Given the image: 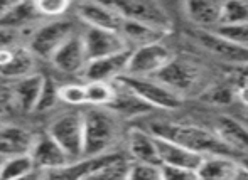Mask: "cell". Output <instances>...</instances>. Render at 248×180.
I'll return each mask as SVG.
<instances>
[{
	"label": "cell",
	"instance_id": "cell-1",
	"mask_svg": "<svg viewBox=\"0 0 248 180\" xmlns=\"http://www.w3.org/2000/svg\"><path fill=\"white\" fill-rule=\"evenodd\" d=\"M149 131L157 138L174 141L187 150L202 157L209 155H226L235 158V152L228 148L219 137L211 130H206L191 123H174V121H152Z\"/></svg>",
	"mask_w": 248,
	"mask_h": 180
},
{
	"label": "cell",
	"instance_id": "cell-2",
	"mask_svg": "<svg viewBox=\"0 0 248 180\" xmlns=\"http://www.w3.org/2000/svg\"><path fill=\"white\" fill-rule=\"evenodd\" d=\"M85 121V158L111 153V147L120 137V121L108 108H92L83 111Z\"/></svg>",
	"mask_w": 248,
	"mask_h": 180
},
{
	"label": "cell",
	"instance_id": "cell-3",
	"mask_svg": "<svg viewBox=\"0 0 248 180\" xmlns=\"http://www.w3.org/2000/svg\"><path fill=\"white\" fill-rule=\"evenodd\" d=\"M124 86H127L134 95H137L145 105L150 108L166 110V111H174L179 110L184 103L183 95L176 93L160 83L157 78H134V76H122L118 79Z\"/></svg>",
	"mask_w": 248,
	"mask_h": 180
},
{
	"label": "cell",
	"instance_id": "cell-4",
	"mask_svg": "<svg viewBox=\"0 0 248 180\" xmlns=\"http://www.w3.org/2000/svg\"><path fill=\"white\" fill-rule=\"evenodd\" d=\"M47 133L59 143L71 162L85 158V121L83 113H66L51 123Z\"/></svg>",
	"mask_w": 248,
	"mask_h": 180
},
{
	"label": "cell",
	"instance_id": "cell-5",
	"mask_svg": "<svg viewBox=\"0 0 248 180\" xmlns=\"http://www.w3.org/2000/svg\"><path fill=\"white\" fill-rule=\"evenodd\" d=\"M76 34L75 27L69 20L66 19H56L43 24L39 29H36L31 36L29 51L34 56L41 59L51 61L54 54L71 39Z\"/></svg>",
	"mask_w": 248,
	"mask_h": 180
},
{
	"label": "cell",
	"instance_id": "cell-6",
	"mask_svg": "<svg viewBox=\"0 0 248 180\" xmlns=\"http://www.w3.org/2000/svg\"><path fill=\"white\" fill-rule=\"evenodd\" d=\"M111 3L125 20L144 24V26L154 27V29L162 30L166 34L172 29V19H170L166 7L159 2H154V0H124V2Z\"/></svg>",
	"mask_w": 248,
	"mask_h": 180
},
{
	"label": "cell",
	"instance_id": "cell-7",
	"mask_svg": "<svg viewBox=\"0 0 248 180\" xmlns=\"http://www.w3.org/2000/svg\"><path fill=\"white\" fill-rule=\"evenodd\" d=\"M174 61V54L162 42L132 49V57L125 76L134 78H155L166 66Z\"/></svg>",
	"mask_w": 248,
	"mask_h": 180
},
{
	"label": "cell",
	"instance_id": "cell-8",
	"mask_svg": "<svg viewBox=\"0 0 248 180\" xmlns=\"http://www.w3.org/2000/svg\"><path fill=\"white\" fill-rule=\"evenodd\" d=\"M83 41H85L88 62L101 59V57L115 56V54L125 53V51L130 49L125 37L120 32H115V30L86 27V30L83 32Z\"/></svg>",
	"mask_w": 248,
	"mask_h": 180
},
{
	"label": "cell",
	"instance_id": "cell-9",
	"mask_svg": "<svg viewBox=\"0 0 248 180\" xmlns=\"http://www.w3.org/2000/svg\"><path fill=\"white\" fill-rule=\"evenodd\" d=\"M76 15L92 29L115 30V32H120L125 22L113 3L81 2L76 5Z\"/></svg>",
	"mask_w": 248,
	"mask_h": 180
},
{
	"label": "cell",
	"instance_id": "cell-10",
	"mask_svg": "<svg viewBox=\"0 0 248 180\" xmlns=\"http://www.w3.org/2000/svg\"><path fill=\"white\" fill-rule=\"evenodd\" d=\"M198 42L204 47L206 51L216 56L218 59L230 62V64H236L240 68L248 64V49L242 47L238 44H233L232 41L221 37L215 30H201L196 34Z\"/></svg>",
	"mask_w": 248,
	"mask_h": 180
},
{
	"label": "cell",
	"instance_id": "cell-11",
	"mask_svg": "<svg viewBox=\"0 0 248 180\" xmlns=\"http://www.w3.org/2000/svg\"><path fill=\"white\" fill-rule=\"evenodd\" d=\"M31 158L37 168H43L46 172H58L73 164L71 158L49 133L39 135L36 138V143L31 150Z\"/></svg>",
	"mask_w": 248,
	"mask_h": 180
},
{
	"label": "cell",
	"instance_id": "cell-12",
	"mask_svg": "<svg viewBox=\"0 0 248 180\" xmlns=\"http://www.w3.org/2000/svg\"><path fill=\"white\" fill-rule=\"evenodd\" d=\"M130 57H132V49H128V51H125V53L115 54V56H108V57H101V59L90 61L85 69V72H83V76H85L86 83L118 81L122 76L127 74Z\"/></svg>",
	"mask_w": 248,
	"mask_h": 180
},
{
	"label": "cell",
	"instance_id": "cell-13",
	"mask_svg": "<svg viewBox=\"0 0 248 180\" xmlns=\"http://www.w3.org/2000/svg\"><path fill=\"white\" fill-rule=\"evenodd\" d=\"M199 76H201V72H199V69L194 64L174 59L155 78L166 86H169L170 89H174L176 93L184 96L187 91H191L196 86V83L199 81Z\"/></svg>",
	"mask_w": 248,
	"mask_h": 180
},
{
	"label": "cell",
	"instance_id": "cell-14",
	"mask_svg": "<svg viewBox=\"0 0 248 180\" xmlns=\"http://www.w3.org/2000/svg\"><path fill=\"white\" fill-rule=\"evenodd\" d=\"M52 66L66 74H76V72H85L88 66V56H86L85 41L83 34L76 32L51 59Z\"/></svg>",
	"mask_w": 248,
	"mask_h": 180
},
{
	"label": "cell",
	"instance_id": "cell-15",
	"mask_svg": "<svg viewBox=\"0 0 248 180\" xmlns=\"http://www.w3.org/2000/svg\"><path fill=\"white\" fill-rule=\"evenodd\" d=\"M36 135L29 130L16 125H7L0 128V157H20V155H31Z\"/></svg>",
	"mask_w": 248,
	"mask_h": 180
},
{
	"label": "cell",
	"instance_id": "cell-16",
	"mask_svg": "<svg viewBox=\"0 0 248 180\" xmlns=\"http://www.w3.org/2000/svg\"><path fill=\"white\" fill-rule=\"evenodd\" d=\"M46 76L43 74H31L19 81H14V101L16 108L24 113L37 111L41 96L44 91Z\"/></svg>",
	"mask_w": 248,
	"mask_h": 180
},
{
	"label": "cell",
	"instance_id": "cell-17",
	"mask_svg": "<svg viewBox=\"0 0 248 180\" xmlns=\"http://www.w3.org/2000/svg\"><path fill=\"white\" fill-rule=\"evenodd\" d=\"M128 153L137 164H150V165H162L159 157V147L157 138L150 131L142 128H132L127 137Z\"/></svg>",
	"mask_w": 248,
	"mask_h": 180
},
{
	"label": "cell",
	"instance_id": "cell-18",
	"mask_svg": "<svg viewBox=\"0 0 248 180\" xmlns=\"http://www.w3.org/2000/svg\"><path fill=\"white\" fill-rule=\"evenodd\" d=\"M215 133L236 155H248V126L240 120L228 115L218 116Z\"/></svg>",
	"mask_w": 248,
	"mask_h": 180
},
{
	"label": "cell",
	"instance_id": "cell-19",
	"mask_svg": "<svg viewBox=\"0 0 248 180\" xmlns=\"http://www.w3.org/2000/svg\"><path fill=\"white\" fill-rule=\"evenodd\" d=\"M157 147H159L160 164L166 165V167H179V168L198 170L201 162L204 160L202 155L194 153V152L187 150V148L181 147V145L174 143V141L164 140V138H157Z\"/></svg>",
	"mask_w": 248,
	"mask_h": 180
},
{
	"label": "cell",
	"instance_id": "cell-20",
	"mask_svg": "<svg viewBox=\"0 0 248 180\" xmlns=\"http://www.w3.org/2000/svg\"><path fill=\"white\" fill-rule=\"evenodd\" d=\"M184 12L187 19L204 30H211L213 27L221 26L223 2L213 0H189L184 3Z\"/></svg>",
	"mask_w": 248,
	"mask_h": 180
},
{
	"label": "cell",
	"instance_id": "cell-21",
	"mask_svg": "<svg viewBox=\"0 0 248 180\" xmlns=\"http://www.w3.org/2000/svg\"><path fill=\"white\" fill-rule=\"evenodd\" d=\"M238 170V158L226 155H209L201 162L196 174L199 180H235Z\"/></svg>",
	"mask_w": 248,
	"mask_h": 180
},
{
	"label": "cell",
	"instance_id": "cell-22",
	"mask_svg": "<svg viewBox=\"0 0 248 180\" xmlns=\"http://www.w3.org/2000/svg\"><path fill=\"white\" fill-rule=\"evenodd\" d=\"M115 88H117V95H115L113 103L108 106V110H111L115 115H118V116H140V115H145V113H149L150 110H152L149 105H145V103L142 101L137 95H134L127 86L122 84V83L117 81Z\"/></svg>",
	"mask_w": 248,
	"mask_h": 180
},
{
	"label": "cell",
	"instance_id": "cell-23",
	"mask_svg": "<svg viewBox=\"0 0 248 180\" xmlns=\"http://www.w3.org/2000/svg\"><path fill=\"white\" fill-rule=\"evenodd\" d=\"M39 17L36 9V2H12L3 17L0 19V27L22 30L31 26Z\"/></svg>",
	"mask_w": 248,
	"mask_h": 180
},
{
	"label": "cell",
	"instance_id": "cell-24",
	"mask_svg": "<svg viewBox=\"0 0 248 180\" xmlns=\"http://www.w3.org/2000/svg\"><path fill=\"white\" fill-rule=\"evenodd\" d=\"M120 34L125 37L130 49L132 46H134V49H137V47L147 46V44L160 42L166 37V32H162V30H157L154 27L144 26V24L132 22V20H125Z\"/></svg>",
	"mask_w": 248,
	"mask_h": 180
},
{
	"label": "cell",
	"instance_id": "cell-25",
	"mask_svg": "<svg viewBox=\"0 0 248 180\" xmlns=\"http://www.w3.org/2000/svg\"><path fill=\"white\" fill-rule=\"evenodd\" d=\"M34 54L29 51V47H19L14 54L12 61L5 66V68L0 69V78L7 79V81H19L22 78L34 74Z\"/></svg>",
	"mask_w": 248,
	"mask_h": 180
},
{
	"label": "cell",
	"instance_id": "cell-26",
	"mask_svg": "<svg viewBox=\"0 0 248 180\" xmlns=\"http://www.w3.org/2000/svg\"><path fill=\"white\" fill-rule=\"evenodd\" d=\"M86 88V105L95 106V108H108L113 103L117 88L113 83L103 81H92L85 83Z\"/></svg>",
	"mask_w": 248,
	"mask_h": 180
},
{
	"label": "cell",
	"instance_id": "cell-27",
	"mask_svg": "<svg viewBox=\"0 0 248 180\" xmlns=\"http://www.w3.org/2000/svg\"><path fill=\"white\" fill-rule=\"evenodd\" d=\"M34 165L31 155H20V157L3 158L0 162V180H16L22 175L34 170Z\"/></svg>",
	"mask_w": 248,
	"mask_h": 180
},
{
	"label": "cell",
	"instance_id": "cell-28",
	"mask_svg": "<svg viewBox=\"0 0 248 180\" xmlns=\"http://www.w3.org/2000/svg\"><path fill=\"white\" fill-rule=\"evenodd\" d=\"M128 170H130V162L125 160V157H118L117 160L103 165L96 172H93L88 179L85 180H127Z\"/></svg>",
	"mask_w": 248,
	"mask_h": 180
},
{
	"label": "cell",
	"instance_id": "cell-29",
	"mask_svg": "<svg viewBox=\"0 0 248 180\" xmlns=\"http://www.w3.org/2000/svg\"><path fill=\"white\" fill-rule=\"evenodd\" d=\"M248 24V2H223L221 26H238Z\"/></svg>",
	"mask_w": 248,
	"mask_h": 180
},
{
	"label": "cell",
	"instance_id": "cell-30",
	"mask_svg": "<svg viewBox=\"0 0 248 180\" xmlns=\"http://www.w3.org/2000/svg\"><path fill=\"white\" fill-rule=\"evenodd\" d=\"M36 9L39 17H47L51 20L61 19L71 9V2L68 0H37Z\"/></svg>",
	"mask_w": 248,
	"mask_h": 180
},
{
	"label": "cell",
	"instance_id": "cell-31",
	"mask_svg": "<svg viewBox=\"0 0 248 180\" xmlns=\"http://www.w3.org/2000/svg\"><path fill=\"white\" fill-rule=\"evenodd\" d=\"M58 96H59L61 101L66 103V105H71V106L86 105L85 84H78V83H68V84H62V86H59Z\"/></svg>",
	"mask_w": 248,
	"mask_h": 180
},
{
	"label": "cell",
	"instance_id": "cell-32",
	"mask_svg": "<svg viewBox=\"0 0 248 180\" xmlns=\"http://www.w3.org/2000/svg\"><path fill=\"white\" fill-rule=\"evenodd\" d=\"M127 180H164L162 165L130 162V170H128Z\"/></svg>",
	"mask_w": 248,
	"mask_h": 180
},
{
	"label": "cell",
	"instance_id": "cell-33",
	"mask_svg": "<svg viewBox=\"0 0 248 180\" xmlns=\"http://www.w3.org/2000/svg\"><path fill=\"white\" fill-rule=\"evenodd\" d=\"M221 37L232 41L233 44H238L248 49V24H238V26H219L213 29Z\"/></svg>",
	"mask_w": 248,
	"mask_h": 180
},
{
	"label": "cell",
	"instance_id": "cell-34",
	"mask_svg": "<svg viewBox=\"0 0 248 180\" xmlns=\"http://www.w3.org/2000/svg\"><path fill=\"white\" fill-rule=\"evenodd\" d=\"M58 93H59V86H56V83L52 81V79L46 78V83H44V91H43V96H41L37 111H46V110L52 108L54 103L59 99Z\"/></svg>",
	"mask_w": 248,
	"mask_h": 180
},
{
	"label": "cell",
	"instance_id": "cell-35",
	"mask_svg": "<svg viewBox=\"0 0 248 180\" xmlns=\"http://www.w3.org/2000/svg\"><path fill=\"white\" fill-rule=\"evenodd\" d=\"M20 39H22V30L0 27V49H16V47H22L20 46Z\"/></svg>",
	"mask_w": 248,
	"mask_h": 180
},
{
	"label": "cell",
	"instance_id": "cell-36",
	"mask_svg": "<svg viewBox=\"0 0 248 180\" xmlns=\"http://www.w3.org/2000/svg\"><path fill=\"white\" fill-rule=\"evenodd\" d=\"M164 180H199L196 170L191 168H179V167H166L162 165Z\"/></svg>",
	"mask_w": 248,
	"mask_h": 180
},
{
	"label": "cell",
	"instance_id": "cell-37",
	"mask_svg": "<svg viewBox=\"0 0 248 180\" xmlns=\"http://www.w3.org/2000/svg\"><path fill=\"white\" fill-rule=\"evenodd\" d=\"M235 96H236L235 89H230V88H226V86H219V88H215L213 91H209L208 95L204 96V99L215 103V105H226V103L232 101Z\"/></svg>",
	"mask_w": 248,
	"mask_h": 180
},
{
	"label": "cell",
	"instance_id": "cell-38",
	"mask_svg": "<svg viewBox=\"0 0 248 180\" xmlns=\"http://www.w3.org/2000/svg\"><path fill=\"white\" fill-rule=\"evenodd\" d=\"M7 79L0 81V113L9 111L10 108H16V101H14V84L12 83H5Z\"/></svg>",
	"mask_w": 248,
	"mask_h": 180
},
{
	"label": "cell",
	"instance_id": "cell-39",
	"mask_svg": "<svg viewBox=\"0 0 248 180\" xmlns=\"http://www.w3.org/2000/svg\"><path fill=\"white\" fill-rule=\"evenodd\" d=\"M47 172L46 170H43V168H34V170H31L29 174H26V175H22V177H19V179H16V180H47Z\"/></svg>",
	"mask_w": 248,
	"mask_h": 180
},
{
	"label": "cell",
	"instance_id": "cell-40",
	"mask_svg": "<svg viewBox=\"0 0 248 180\" xmlns=\"http://www.w3.org/2000/svg\"><path fill=\"white\" fill-rule=\"evenodd\" d=\"M236 98L245 106H248V79H242V83L238 84V88H236Z\"/></svg>",
	"mask_w": 248,
	"mask_h": 180
},
{
	"label": "cell",
	"instance_id": "cell-41",
	"mask_svg": "<svg viewBox=\"0 0 248 180\" xmlns=\"http://www.w3.org/2000/svg\"><path fill=\"white\" fill-rule=\"evenodd\" d=\"M235 180H248V170L240 167V170H238V174H236Z\"/></svg>",
	"mask_w": 248,
	"mask_h": 180
},
{
	"label": "cell",
	"instance_id": "cell-42",
	"mask_svg": "<svg viewBox=\"0 0 248 180\" xmlns=\"http://www.w3.org/2000/svg\"><path fill=\"white\" fill-rule=\"evenodd\" d=\"M238 164L242 168L248 170V155H242V157H238Z\"/></svg>",
	"mask_w": 248,
	"mask_h": 180
},
{
	"label": "cell",
	"instance_id": "cell-43",
	"mask_svg": "<svg viewBox=\"0 0 248 180\" xmlns=\"http://www.w3.org/2000/svg\"><path fill=\"white\" fill-rule=\"evenodd\" d=\"M10 3H12V2H0V19H2L3 14L7 12V9L10 7Z\"/></svg>",
	"mask_w": 248,
	"mask_h": 180
},
{
	"label": "cell",
	"instance_id": "cell-44",
	"mask_svg": "<svg viewBox=\"0 0 248 180\" xmlns=\"http://www.w3.org/2000/svg\"><path fill=\"white\" fill-rule=\"evenodd\" d=\"M242 78L243 79H248V64L242 68Z\"/></svg>",
	"mask_w": 248,
	"mask_h": 180
}]
</instances>
